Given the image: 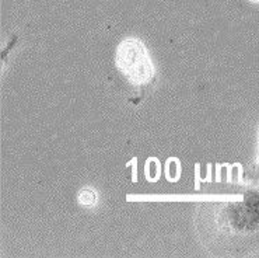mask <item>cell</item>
I'll return each instance as SVG.
<instances>
[{
	"instance_id": "5",
	"label": "cell",
	"mask_w": 259,
	"mask_h": 258,
	"mask_svg": "<svg viewBox=\"0 0 259 258\" xmlns=\"http://www.w3.org/2000/svg\"><path fill=\"white\" fill-rule=\"evenodd\" d=\"M249 2H253V3H259V0H249Z\"/></svg>"
},
{
	"instance_id": "6",
	"label": "cell",
	"mask_w": 259,
	"mask_h": 258,
	"mask_svg": "<svg viewBox=\"0 0 259 258\" xmlns=\"http://www.w3.org/2000/svg\"><path fill=\"white\" fill-rule=\"evenodd\" d=\"M258 139H259V133H258ZM259 157V156H258Z\"/></svg>"
},
{
	"instance_id": "3",
	"label": "cell",
	"mask_w": 259,
	"mask_h": 258,
	"mask_svg": "<svg viewBox=\"0 0 259 258\" xmlns=\"http://www.w3.org/2000/svg\"><path fill=\"white\" fill-rule=\"evenodd\" d=\"M78 202L84 206H93L97 202V192L93 188H84L78 192Z\"/></svg>"
},
{
	"instance_id": "1",
	"label": "cell",
	"mask_w": 259,
	"mask_h": 258,
	"mask_svg": "<svg viewBox=\"0 0 259 258\" xmlns=\"http://www.w3.org/2000/svg\"><path fill=\"white\" fill-rule=\"evenodd\" d=\"M195 229L203 248L240 255L259 250V186L248 184L241 198L196 205Z\"/></svg>"
},
{
	"instance_id": "2",
	"label": "cell",
	"mask_w": 259,
	"mask_h": 258,
	"mask_svg": "<svg viewBox=\"0 0 259 258\" xmlns=\"http://www.w3.org/2000/svg\"><path fill=\"white\" fill-rule=\"evenodd\" d=\"M115 66L133 87L145 89L156 80V66L139 38L122 40L115 51Z\"/></svg>"
},
{
	"instance_id": "4",
	"label": "cell",
	"mask_w": 259,
	"mask_h": 258,
	"mask_svg": "<svg viewBox=\"0 0 259 258\" xmlns=\"http://www.w3.org/2000/svg\"><path fill=\"white\" fill-rule=\"evenodd\" d=\"M245 180H247L248 184L259 186V157L256 163L245 173Z\"/></svg>"
}]
</instances>
